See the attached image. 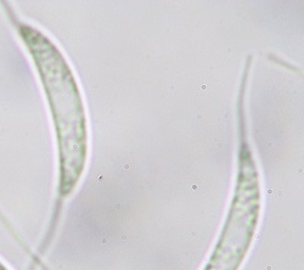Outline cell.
<instances>
[{
    "mask_svg": "<svg viewBox=\"0 0 304 270\" xmlns=\"http://www.w3.org/2000/svg\"><path fill=\"white\" fill-rule=\"evenodd\" d=\"M0 223H1V224H3V225L6 227V229H7V230L10 231V234H11V235L15 237V239H16V241H18V242L22 244V240L20 239V236H18V232H17V230H15V227L11 225V223L9 222V219H7V218L4 215V214L1 213V212H0Z\"/></svg>",
    "mask_w": 304,
    "mask_h": 270,
    "instance_id": "cell-1",
    "label": "cell"
},
{
    "mask_svg": "<svg viewBox=\"0 0 304 270\" xmlns=\"http://www.w3.org/2000/svg\"><path fill=\"white\" fill-rule=\"evenodd\" d=\"M0 270H11V269L7 266L1 259H0Z\"/></svg>",
    "mask_w": 304,
    "mask_h": 270,
    "instance_id": "cell-2",
    "label": "cell"
}]
</instances>
